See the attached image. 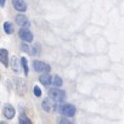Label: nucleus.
I'll list each match as a JSON object with an SVG mask.
<instances>
[{
	"instance_id": "1",
	"label": "nucleus",
	"mask_w": 124,
	"mask_h": 124,
	"mask_svg": "<svg viewBox=\"0 0 124 124\" xmlns=\"http://www.w3.org/2000/svg\"><path fill=\"white\" fill-rule=\"evenodd\" d=\"M54 108L58 113L63 114V116H67V117H73L76 114V107L72 103H60L58 102V105H55Z\"/></svg>"
},
{
	"instance_id": "18",
	"label": "nucleus",
	"mask_w": 124,
	"mask_h": 124,
	"mask_svg": "<svg viewBox=\"0 0 124 124\" xmlns=\"http://www.w3.org/2000/svg\"><path fill=\"white\" fill-rule=\"evenodd\" d=\"M12 62H14V71H18V67H17V57H12Z\"/></svg>"
},
{
	"instance_id": "12",
	"label": "nucleus",
	"mask_w": 124,
	"mask_h": 124,
	"mask_svg": "<svg viewBox=\"0 0 124 124\" xmlns=\"http://www.w3.org/2000/svg\"><path fill=\"white\" fill-rule=\"evenodd\" d=\"M51 85H54L55 88H60V86L62 85V79H61L58 76L52 77V79H51Z\"/></svg>"
},
{
	"instance_id": "15",
	"label": "nucleus",
	"mask_w": 124,
	"mask_h": 124,
	"mask_svg": "<svg viewBox=\"0 0 124 124\" xmlns=\"http://www.w3.org/2000/svg\"><path fill=\"white\" fill-rule=\"evenodd\" d=\"M18 124H32V123H31V120H29L26 116L22 114V116L20 117V123H18Z\"/></svg>"
},
{
	"instance_id": "6",
	"label": "nucleus",
	"mask_w": 124,
	"mask_h": 124,
	"mask_svg": "<svg viewBox=\"0 0 124 124\" xmlns=\"http://www.w3.org/2000/svg\"><path fill=\"white\" fill-rule=\"evenodd\" d=\"M12 6L15 8V10H17L20 12L27 11V4L24 0H12Z\"/></svg>"
},
{
	"instance_id": "8",
	"label": "nucleus",
	"mask_w": 124,
	"mask_h": 124,
	"mask_svg": "<svg viewBox=\"0 0 124 124\" xmlns=\"http://www.w3.org/2000/svg\"><path fill=\"white\" fill-rule=\"evenodd\" d=\"M0 62L5 67H9V51L6 49H0Z\"/></svg>"
},
{
	"instance_id": "16",
	"label": "nucleus",
	"mask_w": 124,
	"mask_h": 124,
	"mask_svg": "<svg viewBox=\"0 0 124 124\" xmlns=\"http://www.w3.org/2000/svg\"><path fill=\"white\" fill-rule=\"evenodd\" d=\"M33 93H34V95H35L37 97H40V96H41V90H40V88H39L38 85H35V86L33 88Z\"/></svg>"
},
{
	"instance_id": "17",
	"label": "nucleus",
	"mask_w": 124,
	"mask_h": 124,
	"mask_svg": "<svg viewBox=\"0 0 124 124\" xmlns=\"http://www.w3.org/2000/svg\"><path fill=\"white\" fill-rule=\"evenodd\" d=\"M58 124H73V123H72L71 120H68L67 118H60Z\"/></svg>"
},
{
	"instance_id": "10",
	"label": "nucleus",
	"mask_w": 124,
	"mask_h": 124,
	"mask_svg": "<svg viewBox=\"0 0 124 124\" xmlns=\"http://www.w3.org/2000/svg\"><path fill=\"white\" fill-rule=\"evenodd\" d=\"M51 79H52V77H51L49 73H44V74H41V76L39 77L40 83H41L43 85H45V86L51 85Z\"/></svg>"
},
{
	"instance_id": "4",
	"label": "nucleus",
	"mask_w": 124,
	"mask_h": 124,
	"mask_svg": "<svg viewBox=\"0 0 124 124\" xmlns=\"http://www.w3.org/2000/svg\"><path fill=\"white\" fill-rule=\"evenodd\" d=\"M18 35H20V38H21L23 41H26V43L33 41V34H32V32H31L28 28H21V29L18 31Z\"/></svg>"
},
{
	"instance_id": "20",
	"label": "nucleus",
	"mask_w": 124,
	"mask_h": 124,
	"mask_svg": "<svg viewBox=\"0 0 124 124\" xmlns=\"http://www.w3.org/2000/svg\"><path fill=\"white\" fill-rule=\"evenodd\" d=\"M0 124H6V123H4V122H0Z\"/></svg>"
},
{
	"instance_id": "9",
	"label": "nucleus",
	"mask_w": 124,
	"mask_h": 124,
	"mask_svg": "<svg viewBox=\"0 0 124 124\" xmlns=\"http://www.w3.org/2000/svg\"><path fill=\"white\" fill-rule=\"evenodd\" d=\"M37 47H38V46H29V45L26 44V43H22V44H21V50L24 51V52H28V54H31V55L37 54Z\"/></svg>"
},
{
	"instance_id": "14",
	"label": "nucleus",
	"mask_w": 124,
	"mask_h": 124,
	"mask_svg": "<svg viewBox=\"0 0 124 124\" xmlns=\"http://www.w3.org/2000/svg\"><path fill=\"white\" fill-rule=\"evenodd\" d=\"M21 63H22V67H23L24 74L28 76V66H27V60H26V57H22V58H21Z\"/></svg>"
},
{
	"instance_id": "3",
	"label": "nucleus",
	"mask_w": 124,
	"mask_h": 124,
	"mask_svg": "<svg viewBox=\"0 0 124 124\" xmlns=\"http://www.w3.org/2000/svg\"><path fill=\"white\" fill-rule=\"evenodd\" d=\"M33 67H34V71L40 72V73H49L50 72V66L43 61L34 60L33 61Z\"/></svg>"
},
{
	"instance_id": "11",
	"label": "nucleus",
	"mask_w": 124,
	"mask_h": 124,
	"mask_svg": "<svg viewBox=\"0 0 124 124\" xmlns=\"http://www.w3.org/2000/svg\"><path fill=\"white\" fill-rule=\"evenodd\" d=\"M41 106H43V109H44L45 112H50V111L54 109V106H55V105L52 103V100L49 97V99H45V100L43 101Z\"/></svg>"
},
{
	"instance_id": "13",
	"label": "nucleus",
	"mask_w": 124,
	"mask_h": 124,
	"mask_svg": "<svg viewBox=\"0 0 124 124\" xmlns=\"http://www.w3.org/2000/svg\"><path fill=\"white\" fill-rule=\"evenodd\" d=\"M4 31L6 34H12L14 33V26L11 22H5L4 23Z\"/></svg>"
},
{
	"instance_id": "2",
	"label": "nucleus",
	"mask_w": 124,
	"mask_h": 124,
	"mask_svg": "<svg viewBox=\"0 0 124 124\" xmlns=\"http://www.w3.org/2000/svg\"><path fill=\"white\" fill-rule=\"evenodd\" d=\"M49 96L52 101H55L56 103L58 102H63L66 99V93L63 90H61L60 88H52L49 91Z\"/></svg>"
},
{
	"instance_id": "19",
	"label": "nucleus",
	"mask_w": 124,
	"mask_h": 124,
	"mask_svg": "<svg viewBox=\"0 0 124 124\" xmlns=\"http://www.w3.org/2000/svg\"><path fill=\"white\" fill-rule=\"evenodd\" d=\"M0 6H1V8L5 6V0H0Z\"/></svg>"
},
{
	"instance_id": "7",
	"label": "nucleus",
	"mask_w": 124,
	"mask_h": 124,
	"mask_svg": "<svg viewBox=\"0 0 124 124\" xmlns=\"http://www.w3.org/2000/svg\"><path fill=\"white\" fill-rule=\"evenodd\" d=\"M3 114H4L8 119H12V118L15 117V114H16V111H15V108H14L11 105H6V106L4 107V109H3Z\"/></svg>"
},
{
	"instance_id": "5",
	"label": "nucleus",
	"mask_w": 124,
	"mask_h": 124,
	"mask_svg": "<svg viewBox=\"0 0 124 124\" xmlns=\"http://www.w3.org/2000/svg\"><path fill=\"white\" fill-rule=\"evenodd\" d=\"M15 21H16V23H17L21 28H28L29 24H31L29 20H28L26 16H23V15H18V16H16V17H15Z\"/></svg>"
}]
</instances>
